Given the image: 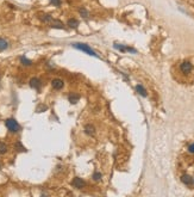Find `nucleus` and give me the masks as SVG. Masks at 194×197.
I'll list each match as a JSON object with an SVG mask.
<instances>
[{
	"label": "nucleus",
	"mask_w": 194,
	"mask_h": 197,
	"mask_svg": "<svg viewBox=\"0 0 194 197\" xmlns=\"http://www.w3.org/2000/svg\"><path fill=\"white\" fill-rule=\"evenodd\" d=\"M50 3L54 5V6H56V7L61 6V0H50Z\"/></svg>",
	"instance_id": "22"
},
{
	"label": "nucleus",
	"mask_w": 194,
	"mask_h": 197,
	"mask_svg": "<svg viewBox=\"0 0 194 197\" xmlns=\"http://www.w3.org/2000/svg\"><path fill=\"white\" fill-rule=\"evenodd\" d=\"M74 48H76V49H79V50H81V51H83V53H86V54H88V55H91V56H94V58H99V55L98 54L88 46V44H85V43H73L72 44Z\"/></svg>",
	"instance_id": "1"
},
{
	"label": "nucleus",
	"mask_w": 194,
	"mask_h": 197,
	"mask_svg": "<svg viewBox=\"0 0 194 197\" xmlns=\"http://www.w3.org/2000/svg\"><path fill=\"white\" fill-rule=\"evenodd\" d=\"M79 12H80V14L85 18V19H87L88 17H90V13H88V11L85 9V7H81V9H79Z\"/></svg>",
	"instance_id": "18"
},
{
	"label": "nucleus",
	"mask_w": 194,
	"mask_h": 197,
	"mask_svg": "<svg viewBox=\"0 0 194 197\" xmlns=\"http://www.w3.org/2000/svg\"><path fill=\"white\" fill-rule=\"evenodd\" d=\"M188 152L189 153H194V143H192V145L188 146Z\"/></svg>",
	"instance_id": "23"
},
{
	"label": "nucleus",
	"mask_w": 194,
	"mask_h": 197,
	"mask_svg": "<svg viewBox=\"0 0 194 197\" xmlns=\"http://www.w3.org/2000/svg\"><path fill=\"white\" fill-rule=\"evenodd\" d=\"M68 99H69V102L72 103V104H76V103L80 100V96L76 95V93H73V95H69Z\"/></svg>",
	"instance_id": "13"
},
{
	"label": "nucleus",
	"mask_w": 194,
	"mask_h": 197,
	"mask_svg": "<svg viewBox=\"0 0 194 197\" xmlns=\"http://www.w3.org/2000/svg\"><path fill=\"white\" fill-rule=\"evenodd\" d=\"M180 69H181L182 73L188 74V73H190V72H192L193 66H192V63H190L189 61H183V62L181 63V66H180Z\"/></svg>",
	"instance_id": "3"
},
{
	"label": "nucleus",
	"mask_w": 194,
	"mask_h": 197,
	"mask_svg": "<svg viewBox=\"0 0 194 197\" xmlns=\"http://www.w3.org/2000/svg\"><path fill=\"white\" fill-rule=\"evenodd\" d=\"M49 24H50L51 28H54V29H64L63 23L61 21H59V19H52Z\"/></svg>",
	"instance_id": "7"
},
{
	"label": "nucleus",
	"mask_w": 194,
	"mask_h": 197,
	"mask_svg": "<svg viewBox=\"0 0 194 197\" xmlns=\"http://www.w3.org/2000/svg\"><path fill=\"white\" fill-rule=\"evenodd\" d=\"M6 152H7V145H6V143H4V142L0 141V155L5 154Z\"/></svg>",
	"instance_id": "16"
},
{
	"label": "nucleus",
	"mask_w": 194,
	"mask_h": 197,
	"mask_svg": "<svg viewBox=\"0 0 194 197\" xmlns=\"http://www.w3.org/2000/svg\"><path fill=\"white\" fill-rule=\"evenodd\" d=\"M101 177H102V174H101L100 172H95V173L93 174V179H94V181H100Z\"/></svg>",
	"instance_id": "21"
},
{
	"label": "nucleus",
	"mask_w": 194,
	"mask_h": 197,
	"mask_svg": "<svg viewBox=\"0 0 194 197\" xmlns=\"http://www.w3.org/2000/svg\"><path fill=\"white\" fill-rule=\"evenodd\" d=\"M14 148H16L17 151H18V152H26V148L22 145L20 142H17L16 145H14Z\"/></svg>",
	"instance_id": "19"
},
{
	"label": "nucleus",
	"mask_w": 194,
	"mask_h": 197,
	"mask_svg": "<svg viewBox=\"0 0 194 197\" xmlns=\"http://www.w3.org/2000/svg\"><path fill=\"white\" fill-rule=\"evenodd\" d=\"M72 185L76 189H82L85 185H86V182L83 181L82 178H79V177H75L73 179V182H72Z\"/></svg>",
	"instance_id": "5"
},
{
	"label": "nucleus",
	"mask_w": 194,
	"mask_h": 197,
	"mask_svg": "<svg viewBox=\"0 0 194 197\" xmlns=\"http://www.w3.org/2000/svg\"><path fill=\"white\" fill-rule=\"evenodd\" d=\"M113 47L116 48V49H118L119 51H121V53H125V51H130V53H137V50L136 49H133V48H131V47H125V46H123V44H118V43H114L113 44Z\"/></svg>",
	"instance_id": "4"
},
{
	"label": "nucleus",
	"mask_w": 194,
	"mask_h": 197,
	"mask_svg": "<svg viewBox=\"0 0 194 197\" xmlns=\"http://www.w3.org/2000/svg\"><path fill=\"white\" fill-rule=\"evenodd\" d=\"M40 19H41L43 23H50V22L52 21V17H51L50 14L44 13V14H40Z\"/></svg>",
	"instance_id": "12"
},
{
	"label": "nucleus",
	"mask_w": 194,
	"mask_h": 197,
	"mask_svg": "<svg viewBox=\"0 0 194 197\" xmlns=\"http://www.w3.org/2000/svg\"><path fill=\"white\" fill-rule=\"evenodd\" d=\"M47 109H48V106L42 104V105H38V106H37V109H36V110H37V112H43V111L47 110Z\"/></svg>",
	"instance_id": "20"
},
{
	"label": "nucleus",
	"mask_w": 194,
	"mask_h": 197,
	"mask_svg": "<svg viewBox=\"0 0 194 197\" xmlns=\"http://www.w3.org/2000/svg\"><path fill=\"white\" fill-rule=\"evenodd\" d=\"M20 62H22V65H23V66H26V67L32 65V61H31V60H29V59H26L25 56H22V58H20Z\"/></svg>",
	"instance_id": "17"
},
{
	"label": "nucleus",
	"mask_w": 194,
	"mask_h": 197,
	"mask_svg": "<svg viewBox=\"0 0 194 197\" xmlns=\"http://www.w3.org/2000/svg\"><path fill=\"white\" fill-rule=\"evenodd\" d=\"M181 182H182L183 184H186V185H189V184H192L193 179H192V177H190L189 174H183V176L181 177Z\"/></svg>",
	"instance_id": "11"
},
{
	"label": "nucleus",
	"mask_w": 194,
	"mask_h": 197,
	"mask_svg": "<svg viewBox=\"0 0 194 197\" xmlns=\"http://www.w3.org/2000/svg\"><path fill=\"white\" fill-rule=\"evenodd\" d=\"M5 125L11 133H17V132L20 130V125L18 124V122H17L14 118H7L5 121Z\"/></svg>",
	"instance_id": "2"
},
{
	"label": "nucleus",
	"mask_w": 194,
	"mask_h": 197,
	"mask_svg": "<svg viewBox=\"0 0 194 197\" xmlns=\"http://www.w3.org/2000/svg\"><path fill=\"white\" fill-rule=\"evenodd\" d=\"M41 80L38 79V78H32L31 80H30V86L32 87V88H35V90H40V87H41Z\"/></svg>",
	"instance_id": "8"
},
{
	"label": "nucleus",
	"mask_w": 194,
	"mask_h": 197,
	"mask_svg": "<svg viewBox=\"0 0 194 197\" xmlns=\"http://www.w3.org/2000/svg\"><path fill=\"white\" fill-rule=\"evenodd\" d=\"M85 133H86L87 135H90V136L94 135V134H95L94 125H92V124H86V125H85Z\"/></svg>",
	"instance_id": "9"
},
{
	"label": "nucleus",
	"mask_w": 194,
	"mask_h": 197,
	"mask_svg": "<svg viewBox=\"0 0 194 197\" xmlns=\"http://www.w3.org/2000/svg\"><path fill=\"white\" fill-rule=\"evenodd\" d=\"M67 24L69 25V28H73V29H78V26H79V22H78L76 19H73V18L68 19Z\"/></svg>",
	"instance_id": "14"
},
{
	"label": "nucleus",
	"mask_w": 194,
	"mask_h": 197,
	"mask_svg": "<svg viewBox=\"0 0 194 197\" xmlns=\"http://www.w3.org/2000/svg\"><path fill=\"white\" fill-rule=\"evenodd\" d=\"M51 86H52V88H55V90H61V88H63L64 82L61 79H54L51 81Z\"/></svg>",
	"instance_id": "6"
},
{
	"label": "nucleus",
	"mask_w": 194,
	"mask_h": 197,
	"mask_svg": "<svg viewBox=\"0 0 194 197\" xmlns=\"http://www.w3.org/2000/svg\"><path fill=\"white\" fill-rule=\"evenodd\" d=\"M136 91H137L138 95H140L142 97H147V96H148V93H147V91H145V88H144L142 85H137V86H136Z\"/></svg>",
	"instance_id": "10"
},
{
	"label": "nucleus",
	"mask_w": 194,
	"mask_h": 197,
	"mask_svg": "<svg viewBox=\"0 0 194 197\" xmlns=\"http://www.w3.org/2000/svg\"><path fill=\"white\" fill-rule=\"evenodd\" d=\"M7 48H8V42L4 38H0V51L6 50Z\"/></svg>",
	"instance_id": "15"
}]
</instances>
